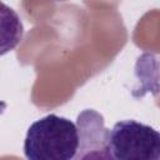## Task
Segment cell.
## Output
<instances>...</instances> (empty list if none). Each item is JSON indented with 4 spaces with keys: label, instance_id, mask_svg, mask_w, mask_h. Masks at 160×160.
I'll return each instance as SVG.
<instances>
[{
    "label": "cell",
    "instance_id": "1",
    "mask_svg": "<svg viewBox=\"0 0 160 160\" xmlns=\"http://www.w3.org/2000/svg\"><path fill=\"white\" fill-rule=\"evenodd\" d=\"M78 146L76 125L66 118L50 114L30 125L24 152L30 160H72Z\"/></svg>",
    "mask_w": 160,
    "mask_h": 160
},
{
    "label": "cell",
    "instance_id": "2",
    "mask_svg": "<svg viewBox=\"0 0 160 160\" xmlns=\"http://www.w3.org/2000/svg\"><path fill=\"white\" fill-rule=\"evenodd\" d=\"M106 151L114 160H159L160 135L136 120H121L108 132Z\"/></svg>",
    "mask_w": 160,
    "mask_h": 160
},
{
    "label": "cell",
    "instance_id": "3",
    "mask_svg": "<svg viewBox=\"0 0 160 160\" xmlns=\"http://www.w3.org/2000/svg\"><path fill=\"white\" fill-rule=\"evenodd\" d=\"M79 146L74 159H109L106 140L109 130L104 126V118L92 109H86L76 121Z\"/></svg>",
    "mask_w": 160,
    "mask_h": 160
},
{
    "label": "cell",
    "instance_id": "4",
    "mask_svg": "<svg viewBox=\"0 0 160 160\" xmlns=\"http://www.w3.org/2000/svg\"><path fill=\"white\" fill-rule=\"evenodd\" d=\"M24 36V26L18 12L0 1V56L14 50Z\"/></svg>",
    "mask_w": 160,
    "mask_h": 160
},
{
    "label": "cell",
    "instance_id": "5",
    "mask_svg": "<svg viewBox=\"0 0 160 160\" xmlns=\"http://www.w3.org/2000/svg\"><path fill=\"white\" fill-rule=\"evenodd\" d=\"M52 1H66V0H52Z\"/></svg>",
    "mask_w": 160,
    "mask_h": 160
}]
</instances>
